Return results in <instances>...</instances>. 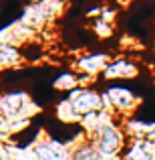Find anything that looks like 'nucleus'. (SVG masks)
Masks as SVG:
<instances>
[{"mask_svg": "<svg viewBox=\"0 0 155 160\" xmlns=\"http://www.w3.org/2000/svg\"><path fill=\"white\" fill-rule=\"evenodd\" d=\"M62 106L69 108V113H73L79 118H89L93 113H101L107 109V103H105L103 93L95 89H89V87H77L69 93V98L62 102Z\"/></svg>", "mask_w": 155, "mask_h": 160, "instance_id": "2", "label": "nucleus"}, {"mask_svg": "<svg viewBox=\"0 0 155 160\" xmlns=\"http://www.w3.org/2000/svg\"><path fill=\"white\" fill-rule=\"evenodd\" d=\"M139 75V65L135 61L127 57H117V59H111L105 71L101 73L103 79L111 81V79H133Z\"/></svg>", "mask_w": 155, "mask_h": 160, "instance_id": "4", "label": "nucleus"}, {"mask_svg": "<svg viewBox=\"0 0 155 160\" xmlns=\"http://www.w3.org/2000/svg\"><path fill=\"white\" fill-rule=\"evenodd\" d=\"M28 103V95L24 91H10L0 98V113L4 118H14L22 113L24 106Z\"/></svg>", "mask_w": 155, "mask_h": 160, "instance_id": "8", "label": "nucleus"}, {"mask_svg": "<svg viewBox=\"0 0 155 160\" xmlns=\"http://www.w3.org/2000/svg\"><path fill=\"white\" fill-rule=\"evenodd\" d=\"M109 63H111V55L109 53H87L81 59H77L75 69L85 75H101Z\"/></svg>", "mask_w": 155, "mask_h": 160, "instance_id": "7", "label": "nucleus"}, {"mask_svg": "<svg viewBox=\"0 0 155 160\" xmlns=\"http://www.w3.org/2000/svg\"><path fill=\"white\" fill-rule=\"evenodd\" d=\"M34 160H71V150L62 142L48 138L34 146Z\"/></svg>", "mask_w": 155, "mask_h": 160, "instance_id": "6", "label": "nucleus"}, {"mask_svg": "<svg viewBox=\"0 0 155 160\" xmlns=\"http://www.w3.org/2000/svg\"><path fill=\"white\" fill-rule=\"evenodd\" d=\"M119 160H155V144L139 138H127Z\"/></svg>", "mask_w": 155, "mask_h": 160, "instance_id": "5", "label": "nucleus"}, {"mask_svg": "<svg viewBox=\"0 0 155 160\" xmlns=\"http://www.w3.org/2000/svg\"><path fill=\"white\" fill-rule=\"evenodd\" d=\"M77 83H79V77L77 73H61L57 79H54V89H61V91H66L71 93L73 89H77Z\"/></svg>", "mask_w": 155, "mask_h": 160, "instance_id": "11", "label": "nucleus"}, {"mask_svg": "<svg viewBox=\"0 0 155 160\" xmlns=\"http://www.w3.org/2000/svg\"><path fill=\"white\" fill-rule=\"evenodd\" d=\"M22 61V55L20 51L10 43H0V69H6V67H14Z\"/></svg>", "mask_w": 155, "mask_h": 160, "instance_id": "10", "label": "nucleus"}, {"mask_svg": "<svg viewBox=\"0 0 155 160\" xmlns=\"http://www.w3.org/2000/svg\"><path fill=\"white\" fill-rule=\"evenodd\" d=\"M71 160H105V156L91 144V140H81L71 150Z\"/></svg>", "mask_w": 155, "mask_h": 160, "instance_id": "9", "label": "nucleus"}, {"mask_svg": "<svg viewBox=\"0 0 155 160\" xmlns=\"http://www.w3.org/2000/svg\"><path fill=\"white\" fill-rule=\"evenodd\" d=\"M107 108H111L113 112L121 113V116H129L131 112H135V108L139 106L137 95L129 89L127 85H109L103 93Z\"/></svg>", "mask_w": 155, "mask_h": 160, "instance_id": "3", "label": "nucleus"}, {"mask_svg": "<svg viewBox=\"0 0 155 160\" xmlns=\"http://www.w3.org/2000/svg\"><path fill=\"white\" fill-rule=\"evenodd\" d=\"M91 144L103 154L105 158H115L123 152L125 144H127V136H125L123 128L117 126L113 120L109 118H101L93 128L89 130V136Z\"/></svg>", "mask_w": 155, "mask_h": 160, "instance_id": "1", "label": "nucleus"}]
</instances>
